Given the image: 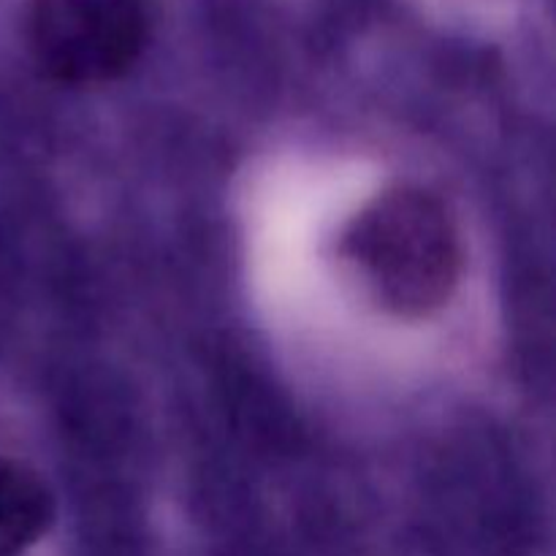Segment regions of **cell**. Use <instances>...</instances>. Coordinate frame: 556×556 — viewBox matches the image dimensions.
<instances>
[{
	"label": "cell",
	"mask_w": 556,
	"mask_h": 556,
	"mask_svg": "<svg viewBox=\"0 0 556 556\" xmlns=\"http://www.w3.org/2000/svg\"><path fill=\"white\" fill-rule=\"evenodd\" d=\"M33 65L65 87H98L128 74L147 43L141 0H27Z\"/></svg>",
	"instance_id": "2"
},
{
	"label": "cell",
	"mask_w": 556,
	"mask_h": 556,
	"mask_svg": "<svg viewBox=\"0 0 556 556\" xmlns=\"http://www.w3.org/2000/svg\"><path fill=\"white\" fill-rule=\"evenodd\" d=\"M342 258L380 309L416 320L454 296L465 250L454 215L438 195L418 185H396L353 217Z\"/></svg>",
	"instance_id": "1"
},
{
	"label": "cell",
	"mask_w": 556,
	"mask_h": 556,
	"mask_svg": "<svg viewBox=\"0 0 556 556\" xmlns=\"http://www.w3.org/2000/svg\"><path fill=\"white\" fill-rule=\"evenodd\" d=\"M52 521L54 497L41 476L0 456V556H25Z\"/></svg>",
	"instance_id": "3"
}]
</instances>
